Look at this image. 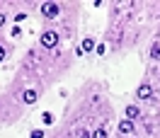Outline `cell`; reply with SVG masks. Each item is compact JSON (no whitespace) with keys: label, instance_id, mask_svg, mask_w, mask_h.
I'll use <instances>...</instances> for the list:
<instances>
[{"label":"cell","instance_id":"obj_1","mask_svg":"<svg viewBox=\"0 0 160 138\" xmlns=\"http://www.w3.org/2000/svg\"><path fill=\"white\" fill-rule=\"evenodd\" d=\"M109 87L100 78H88L66 99L53 131L68 138H112L117 131V109Z\"/></svg>","mask_w":160,"mask_h":138},{"label":"cell","instance_id":"obj_2","mask_svg":"<svg viewBox=\"0 0 160 138\" xmlns=\"http://www.w3.org/2000/svg\"><path fill=\"white\" fill-rule=\"evenodd\" d=\"M73 66H75V51L73 49L51 53V51H44L41 46L34 44L17 61L15 73L2 92L15 97L24 109H32L44 99V95L53 85H58L68 75Z\"/></svg>","mask_w":160,"mask_h":138},{"label":"cell","instance_id":"obj_3","mask_svg":"<svg viewBox=\"0 0 160 138\" xmlns=\"http://www.w3.org/2000/svg\"><path fill=\"white\" fill-rule=\"evenodd\" d=\"M160 22V2L155 0H114L107 7V27L97 46L102 58H121L141 44Z\"/></svg>","mask_w":160,"mask_h":138},{"label":"cell","instance_id":"obj_4","mask_svg":"<svg viewBox=\"0 0 160 138\" xmlns=\"http://www.w3.org/2000/svg\"><path fill=\"white\" fill-rule=\"evenodd\" d=\"M80 5L78 0H41L37 5L39 24H51L61 32L68 49L78 46V24H80Z\"/></svg>","mask_w":160,"mask_h":138},{"label":"cell","instance_id":"obj_5","mask_svg":"<svg viewBox=\"0 0 160 138\" xmlns=\"http://www.w3.org/2000/svg\"><path fill=\"white\" fill-rule=\"evenodd\" d=\"M27 114V109L22 107L15 97H10L8 92H0V128H8L12 124L22 121V116Z\"/></svg>","mask_w":160,"mask_h":138},{"label":"cell","instance_id":"obj_6","mask_svg":"<svg viewBox=\"0 0 160 138\" xmlns=\"http://www.w3.org/2000/svg\"><path fill=\"white\" fill-rule=\"evenodd\" d=\"M37 46H41L44 51H51V53L68 49V46H66V41H63V37H61V32L56 29V27H51V24H41V27H39Z\"/></svg>","mask_w":160,"mask_h":138},{"label":"cell","instance_id":"obj_7","mask_svg":"<svg viewBox=\"0 0 160 138\" xmlns=\"http://www.w3.org/2000/svg\"><path fill=\"white\" fill-rule=\"evenodd\" d=\"M133 102H138L141 107H153V104H158V90H155V85H153V80L150 78H143L138 80V85H136V90H133Z\"/></svg>","mask_w":160,"mask_h":138},{"label":"cell","instance_id":"obj_8","mask_svg":"<svg viewBox=\"0 0 160 138\" xmlns=\"http://www.w3.org/2000/svg\"><path fill=\"white\" fill-rule=\"evenodd\" d=\"M112 138H143V136L138 133V124H136V121H131V119H126V116H119L117 131H114Z\"/></svg>","mask_w":160,"mask_h":138},{"label":"cell","instance_id":"obj_9","mask_svg":"<svg viewBox=\"0 0 160 138\" xmlns=\"http://www.w3.org/2000/svg\"><path fill=\"white\" fill-rule=\"evenodd\" d=\"M12 56H15V41L5 34H0V66H5Z\"/></svg>","mask_w":160,"mask_h":138},{"label":"cell","instance_id":"obj_10","mask_svg":"<svg viewBox=\"0 0 160 138\" xmlns=\"http://www.w3.org/2000/svg\"><path fill=\"white\" fill-rule=\"evenodd\" d=\"M95 46H97V41H95V37H85V39H80V49H82V53H92L95 51Z\"/></svg>","mask_w":160,"mask_h":138},{"label":"cell","instance_id":"obj_11","mask_svg":"<svg viewBox=\"0 0 160 138\" xmlns=\"http://www.w3.org/2000/svg\"><path fill=\"white\" fill-rule=\"evenodd\" d=\"M29 138H49V131L46 128H34L29 133Z\"/></svg>","mask_w":160,"mask_h":138},{"label":"cell","instance_id":"obj_12","mask_svg":"<svg viewBox=\"0 0 160 138\" xmlns=\"http://www.w3.org/2000/svg\"><path fill=\"white\" fill-rule=\"evenodd\" d=\"M49 138H58V136H56V133H53V131H49Z\"/></svg>","mask_w":160,"mask_h":138}]
</instances>
